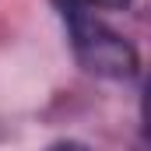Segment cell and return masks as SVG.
<instances>
[{"mask_svg":"<svg viewBox=\"0 0 151 151\" xmlns=\"http://www.w3.org/2000/svg\"><path fill=\"white\" fill-rule=\"evenodd\" d=\"M63 21L70 32V46H74L77 60L88 74L95 77H113V81H127L137 74V53L127 39H119L106 25L95 18V11L81 0H63Z\"/></svg>","mask_w":151,"mask_h":151,"instance_id":"1","label":"cell"},{"mask_svg":"<svg viewBox=\"0 0 151 151\" xmlns=\"http://www.w3.org/2000/svg\"><path fill=\"white\" fill-rule=\"evenodd\" d=\"M144 134H148V141H151V84H148V91H144Z\"/></svg>","mask_w":151,"mask_h":151,"instance_id":"2","label":"cell"},{"mask_svg":"<svg viewBox=\"0 0 151 151\" xmlns=\"http://www.w3.org/2000/svg\"><path fill=\"white\" fill-rule=\"evenodd\" d=\"M81 4H88L91 11L95 7H127V0H81Z\"/></svg>","mask_w":151,"mask_h":151,"instance_id":"3","label":"cell"},{"mask_svg":"<svg viewBox=\"0 0 151 151\" xmlns=\"http://www.w3.org/2000/svg\"><path fill=\"white\" fill-rule=\"evenodd\" d=\"M53 151H88L84 144H60V148H53Z\"/></svg>","mask_w":151,"mask_h":151,"instance_id":"4","label":"cell"}]
</instances>
